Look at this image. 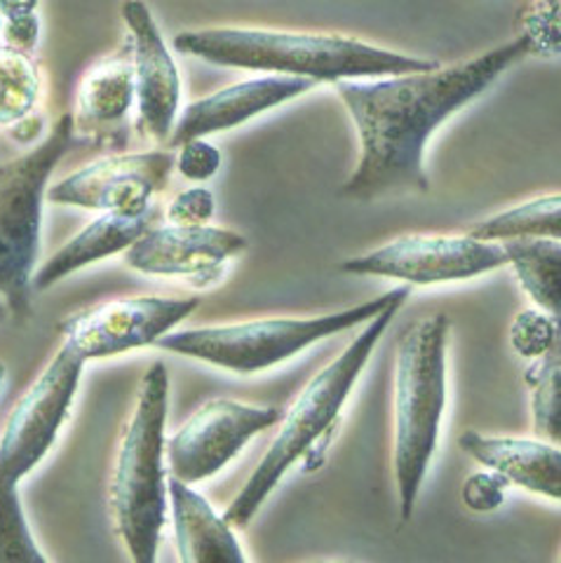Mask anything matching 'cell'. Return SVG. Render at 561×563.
<instances>
[{
  "instance_id": "cell-1",
  "label": "cell",
  "mask_w": 561,
  "mask_h": 563,
  "mask_svg": "<svg viewBox=\"0 0 561 563\" xmlns=\"http://www.w3.org/2000/svg\"><path fill=\"white\" fill-rule=\"evenodd\" d=\"M531 55L526 38L503 43L480 57L426 74L391 76L376 82H334L360 136V163L339 196L374 202L430 190L424 165L428 139L453 113L480 99L507 68Z\"/></svg>"
},
{
  "instance_id": "cell-2",
  "label": "cell",
  "mask_w": 561,
  "mask_h": 563,
  "mask_svg": "<svg viewBox=\"0 0 561 563\" xmlns=\"http://www.w3.org/2000/svg\"><path fill=\"white\" fill-rule=\"evenodd\" d=\"M174 49L217 66L308 78L312 82L426 74L442 66L435 59L399 55L339 33L233 26L182 31L174 35Z\"/></svg>"
},
{
  "instance_id": "cell-3",
  "label": "cell",
  "mask_w": 561,
  "mask_h": 563,
  "mask_svg": "<svg viewBox=\"0 0 561 563\" xmlns=\"http://www.w3.org/2000/svg\"><path fill=\"white\" fill-rule=\"evenodd\" d=\"M407 301L409 296H402L388 308L381 310L374 320L364 324L360 336L350 341V345L334 362H329L320 374L312 376V380L304 387V393L292 404V409L279 418L283 428L273 439L266 455L261 457L252 477L244 482L233 503L228 505L223 515L228 523L248 526L256 517L261 505L268 500L275 486L283 482L285 474L301 457L310 455L322 437L337 428V420L355 383L360 380L364 366L370 364L374 347Z\"/></svg>"
},
{
  "instance_id": "cell-4",
  "label": "cell",
  "mask_w": 561,
  "mask_h": 563,
  "mask_svg": "<svg viewBox=\"0 0 561 563\" xmlns=\"http://www.w3.org/2000/svg\"><path fill=\"white\" fill-rule=\"evenodd\" d=\"M167 366L153 362L139 383L136 407L122 437L111 484V509L118 536L139 563L155 561L167 519Z\"/></svg>"
},
{
  "instance_id": "cell-5",
  "label": "cell",
  "mask_w": 561,
  "mask_h": 563,
  "mask_svg": "<svg viewBox=\"0 0 561 563\" xmlns=\"http://www.w3.org/2000/svg\"><path fill=\"white\" fill-rule=\"evenodd\" d=\"M447 314L405 329L395 364V479L402 521L414 517L420 486L440 442L447 407Z\"/></svg>"
},
{
  "instance_id": "cell-6",
  "label": "cell",
  "mask_w": 561,
  "mask_h": 563,
  "mask_svg": "<svg viewBox=\"0 0 561 563\" xmlns=\"http://www.w3.org/2000/svg\"><path fill=\"white\" fill-rule=\"evenodd\" d=\"M402 296H411V287L402 285L381 294L372 301L320 317H277V320H252L226 327H200L169 331L157 339V347L188 360L212 364L240 376H252L283 364L310 345L337 336L353 327L366 324Z\"/></svg>"
},
{
  "instance_id": "cell-7",
  "label": "cell",
  "mask_w": 561,
  "mask_h": 563,
  "mask_svg": "<svg viewBox=\"0 0 561 563\" xmlns=\"http://www.w3.org/2000/svg\"><path fill=\"white\" fill-rule=\"evenodd\" d=\"M74 144L76 118L66 113L52 125L43 144L0 165V298H6L16 322L31 314L50 176Z\"/></svg>"
},
{
  "instance_id": "cell-8",
  "label": "cell",
  "mask_w": 561,
  "mask_h": 563,
  "mask_svg": "<svg viewBox=\"0 0 561 563\" xmlns=\"http://www.w3.org/2000/svg\"><path fill=\"white\" fill-rule=\"evenodd\" d=\"M85 360L66 343L16 404L0 439V488H16L36 467L74 407Z\"/></svg>"
},
{
  "instance_id": "cell-9",
  "label": "cell",
  "mask_w": 561,
  "mask_h": 563,
  "mask_svg": "<svg viewBox=\"0 0 561 563\" xmlns=\"http://www.w3.org/2000/svg\"><path fill=\"white\" fill-rule=\"evenodd\" d=\"M505 266L503 246L470 235H405L378 250L348 258V275H374L407 282L409 287L463 282Z\"/></svg>"
},
{
  "instance_id": "cell-10",
  "label": "cell",
  "mask_w": 561,
  "mask_h": 563,
  "mask_svg": "<svg viewBox=\"0 0 561 563\" xmlns=\"http://www.w3.org/2000/svg\"><path fill=\"white\" fill-rule=\"evenodd\" d=\"M198 298L136 296L80 310L62 322L64 343L85 362L107 360L144 345L179 327L198 310Z\"/></svg>"
},
{
  "instance_id": "cell-11",
  "label": "cell",
  "mask_w": 561,
  "mask_h": 563,
  "mask_svg": "<svg viewBox=\"0 0 561 563\" xmlns=\"http://www.w3.org/2000/svg\"><path fill=\"white\" fill-rule=\"evenodd\" d=\"M279 418L283 413L275 407H248L233 399L207 401L165 446L169 477L190 486L215 477Z\"/></svg>"
},
{
  "instance_id": "cell-12",
  "label": "cell",
  "mask_w": 561,
  "mask_h": 563,
  "mask_svg": "<svg viewBox=\"0 0 561 563\" xmlns=\"http://www.w3.org/2000/svg\"><path fill=\"white\" fill-rule=\"evenodd\" d=\"M172 172V151L99 157L68 174L57 186L47 188V200L95 211H116V214H142L153 209L151 200L167 186Z\"/></svg>"
},
{
  "instance_id": "cell-13",
  "label": "cell",
  "mask_w": 561,
  "mask_h": 563,
  "mask_svg": "<svg viewBox=\"0 0 561 563\" xmlns=\"http://www.w3.org/2000/svg\"><path fill=\"white\" fill-rule=\"evenodd\" d=\"M122 20L128 24L132 45L136 128L167 144L182 103L179 68L144 0H125Z\"/></svg>"
},
{
  "instance_id": "cell-14",
  "label": "cell",
  "mask_w": 561,
  "mask_h": 563,
  "mask_svg": "<svg viewBox=\"0 0 561 563\" xmlns=\"http://www.w3.org/2000/svg\"><path fill=\"white\" fill-rule=\"evenodd\" d=\"M248 238L215 225H163L148 231L130 244L125 263L144 275L190 277L198 285H209L221 277L231 258L248 252Z\"/></svg>"
},
{
  "instance_id": "cell-15",
  "label": "cell",
  "mask_w": 561,
  "mask_h": 563,
  "mask_svg": "<svg viewBox=\"0 0 561 563\" xmlns=\"http://www.w3.org/2000/svg\"><path fill=\"white\" fill-rule=\"evenodd\" d=\"M312 85L315 82L308 78L266 76L223 87V90L186 106L182 118L174 122L167 146L179 148L190 139H207L209 134L233 130L275 106L306 95L312 90Z\"/></svg>"
},
{
  "instance_id": "cell-16",
  "label": "cell",
  "mask_w": 561,
  "mask_h": 563,
  "mask_svg": "<svg viewBox=\"0 0 561 563\" xmlns=\"http://www.w3.org/2000/svg\"><path fill=\"white\" fill-rule=\"evenodd\" d=\"M459 446L475 457L486 470L542 498H561V453L557 444L542 439L488 437L477 430H465L459 437Z\"/></svg>"
},
{
  "instance_id": "cell-17",
  "label": "cell",
  "mask_w": 561,
  "mask_h": 563,
  "mask_svg": "<svg viewBox=\"0 0 561 563\" xmlns=\"http://www.w3.org/2000/svg\"><path fill=\"white\" fill-rule=\"evenodd\" d=\"M167 500L172 505L174 536L186 563H242L248 561L233 526L215 512L190 484L169 477Z\"/></svg>"
},
{
  "instance_id": "cell-18",
  "label": "cell",
  "mask_w": 561,
  "mask_h": 563,
  "mask_svg": "<svg viewBox=\"0 0 561 563\" xmlns=\"http://www.w3.org/2000/svg\"><path fill=\"white\" fill-rule=\"evenodd\" d=\"M155 221V209L142 211V214H116L103 211L99 219L68 240L59 252L52 254L33 275V289L45 291L55 287L64 277L90 266L101 258L125 252L130 244L142 238L151 223Z\"/></svg>"
},
{
  "instance_id": "cell-19",
  "label": "cell",
  "mask_w": 561,
  "mask_h": 563,
  "mask_svg": "<svg viewBox=\"0 0 561 563\" xmlns=\"http://www.w3.org/2000/svg\"><path fill=\"white\" fill-rule=\"evenodd\" d=\"M505 263H510L521 289L529 294L536 306L561 317V246L554 238H517L503 244Z\"/></svg>"
},
{
  "instance_id": "cell-20",
  "label": "cell",
  "mask_w": 561,
  "mask_h": 563,
  "mask_svg": "<svg viewBox=\"0 0 561 563\" xmlns=\"http://www.w3.org/2000/svg\"><path fill=\"white\" fill-rule=\"evenodd\" d=\"M134 101V70L125 59H107L92 66L78 90L80 120L87 128H109L125 120Z\"/></svg>"
},
{
  "instance_id": "cell-21",
  "label": "cell",
  "mask_w": 561,
  "mask_h": 563,
  "mask_svg": "<svg viewBox=\"0 0 561 563\" xmlns=\"http://www.w3.org/2000/svg\"><path fill=\"white\" fill-rule=\"evenodd\" d=\"M470 238L482 242H505L517 238H554L561 235V198L542 196L505 209L501 214L488 217L470 225Z\"/></svg>"
},
{
  "instance_id": "cell-22",
  "label": "cell",
  "mask_w": 561,
  "mask_h": 563,
  "mask_svg": "<svg viewBox=\"0 0 561 563\" xmlns=\"http://www.w3.org/2000/svg\"><path fill=\"white\" fill-rule=\"evenodd\" d=\"M41 97V74L26 52L0 47V128L29 118Z\"/></svg>"
},
{
  "instance_id": "cell-23",
  "label": "cell",
  "mask_w": 561,
  "mask_h": 563,
  "mask_svg": "<svg viewBox=\"0 0 561 563\" xmlns=\"http://www.w3.org/2000/svg\"><path fill=\"white\" fill-rule=\"evenodd\" d=\"M526 383L534 390V430L546 442H559L561 437V366L550 352L536 357Z\"/></svg>"
},
{
  "instance_id": "cell-24",
  "label": "cell",
  "mask_w": 561,
  "mask_h": 563,
  "mask_svg": "<svg viewBox=\"0 0 561 563\" xmlns=\"http://www.w3.org/2000/svg\"><path fill=\"white\" fill-rule=\"evenodd\" d=\"M0 561H47L31 536L16 488H0Z\"/></svg>"
},
{
  "instance_id": "cell-25",
  "label": "cell",
  "mask_w": 561,
  "mask_h": 563,
  "mask_svg": "<svg viewBox=\"0 0 561 563\" xmlns=\"http://www.w3.org/2000/svg\"><path fill=\"white\" fill-rule=\"evenodd\" d=\"M559 322L542 310H521L510 327V345L519 357L536 360L554 350Z\"/></svg>"
},
{
  "instance_id": "cell-26",
  "label": "cell",
  "mask_w": 561,
  "mask_h": 563,
  "mask_svg": "<svg viewBox=\"0 0 561 563\" xmlns=\"http://www.w3.org/2000/svg\"><path fill=\"white\" fill-rule=\"evenodd\" d=\"M521 38L531 47V55H559V0H534L519 12Z\"/></svg>"
},
{
  "instance_id": "cell-27",
  "label": "cell",
  "mask_w": 561,
  "mask_h": 563,
  "mask_svg": "<svg viewBox=\"0 0 561 563\" xmlns=\"http://www.w3.org/2000/svg\"><path fill=\"white\" fill-rule=\"evenodd\" d=\"M0 16H3L6 47L26 55L36 49L41 41L38 0H0Z\"/></svg>"
},
{
  "instance_id": "cell-28",
  "label": "cell",
  "mask_w": 561,
  "mask_h": 563,
  "mask_svg": "<svg viewBox=\"0 0 561 563\" xmlns=\"http://www.w3.org/2000/svg\"><path fill=\"white\" fill-rule=\"evenodd\" d=\"M221 167V153L215 144H209L207 139H190L179 146V153L174 155V169L188 181H209L215 179Z\"/></svg>"
},
{
  "instance_id": "cell-29",
  "label": "cell",
  "mask_w": 561,
  "mask_h": 563,
  "mask_svg": "<svg viewBox=\"0 0 561 563\" xmlns=\"http://www.w3.org/2000/svg\"><path fill=\"white\" fill-rule=\"evenodd\" d=\"M507 482L498 472H477L465 479L461 498L468 509L472 512H494L505 503V488Z\"/></svg>"
},
{
  "instance_id": "cell-30",
  "label": "cell",
  "mask_w": 561,
  "mask_h": 563,
  "mask_svg": "<svg viewBox=\"0 0 561 563\" xmlns=\"http://www.w3.org/2000/svg\"><path fill=\"white\" fill-rule=\"evenodd\" d=\"M215 196L209 188L182 190L167 207L172 225H205L215 217Z\"/></svg>"
},
{
  "instance_id": "cell-31",
  "label": "cell",
  "mask_w": 561,
  "mask_h": 563,
  "mask_svg": "<svg viewBox=\"0 0 561 563\" xmlns=\"http://www.w3.org/2000/svg\"><path fill=\"white\" fill-rule=\"evenodd\" d=\"M3 380H6V366L0 362V387H3Z\"/></svg>"
},
{
  "instance_id": "cell-32",
  "label": "cell",
  "mask_w": 561,
  "mask_h": 563,
  "mask_svg": "<svg viewBox=\"0 0 561 563\" xmlns=\"http://www.w3.org/2000/svg\"><path fill=\"white\" fill-rule=\"evenodd\" d=\"M0 41H3V16H0Z\"/></svg>"
},
{
  "instance_id": "cell-33",
  "label": "cell",
  "mask_w": 561,
  "mask_h": 563,
  "mask_svg": "<svg viewBox=\"0 0 561 563\" xmlns=\"http://www.w3.org/2000/svg\"><path fill=\"white\" fill-rule=\"evenodd\" d=\"M3 314H6V306L0 303V320H3Z\"/></svg>"
}]
</instances>
